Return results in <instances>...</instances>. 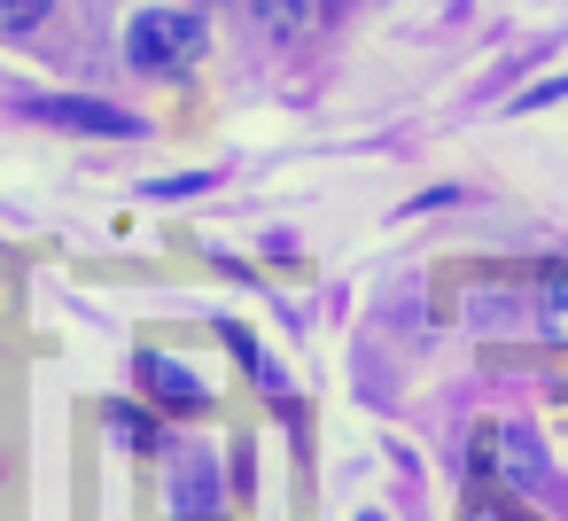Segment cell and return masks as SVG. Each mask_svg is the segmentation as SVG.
Segmentation results:
<instances>
[{
    "label": "cell",
    "mask_w": 568,
    "mask_h": 521,
    "mask_svg": "<svg viewBox=\"0 0 568 521\" xmlns=\"http://www.w3.org/2000/svg\"><path fill=\"white\" fill-rule=\"evenodd\" d=\"M203 48H211V32H203V17H187V9H141V17L125 24V63L149 71V79L195 71Z\"/></svg>",
    "instance_id": "1"
},
{
    "label": "cell",
    "mask_w": 568,
    "mask_h": 521,
    "mask_svg": "<svg viewBox=\"0 0 568 521\" xmlns=\"http://www.w3.org/2000/svg\"><path fill=\"white\" fill-rule=\"evenodd\" d=\"M40 125H63V133H94V141H141V118L118 110V102H87V94H32L24 102Z\"/></svg>",
    "instance_id": "2"
},
{
    "label": "cell",
    "mask_w": 568,
    "mask_h": 521,
    "mask_svg": "<svg viewBox=\"0 0 568 521\" xmlns=\"http://www.w3.org/2000/svg\"><path fill=\"white\" fill-rule=\"evenodd\" d=\"M483 459H490V474H498L514 498H545V451H537V436H529L521 420H498V428L483 436Z\"/></svg>",
    "instance_id": "3"
},
{
    "label": "cell",
    "mask_w": 568,
    "mask_h": 521,
    "mask_svg": "<svg viewBox=\"0 0 568 521\" xmlns=\"http://www.w3.org/2000/svg\"><path fill=\"white\" fill-rule=\"evenodd\" d=\"M343 9H351V0H250V17L265 24V40H312V32H327Z\"/></svg>",
    "instance_id": "4"
},
{
    "label": "cell",
    "mask_w": 568,
    "mask_h": 521,
    "mask_svg": "<svg viewBox=\"0 0 568 521\" xmlns=\"http://www.w3.org/2000/svg\"><path fill=\"white\" fill-rule=\"evenodd\" d=\"M141 389H149L164 412H203V381H195V374H180V366H172V358H156V350L141 358Z\"/></svg>",
    "instance_id": "5"
},
{
    "label": "cell",
    "mask_w": 568,
    "mask_h": 521,
    "mask_svg": "<svg viewBox=\"0 0 568 521\" xmlns=\"http://www.w3.org/2000/svg\"><path fill=\"white\" fill-rule=\"evenodd\" d=\"M537 335L568 343V265H545L537 273Z\"/></svg>",
    "instance_id": "6"
},
{
    "label": "cell",
    "mask_w": 568,
    "mask_h": 521,
    "mask_svg": "<svg viewBox=\"0 0 568 521\" xmlns=\"http://www.w3.org/2000/svg\"><path fill=\"white\" fill-rule=\"evenodd\" d=\"M55 0H0V40H32Z\"/></svg>",
    "instance_id": "7"
},
{
    "label": "cell",
    "mask_w": 568,
    "mask_h": 521,
    "mask_svg": "<svg viewBox=\"0 0 568 521\" xmlns=\"http://www.w3.org/2000/svg\"><path fill=\"white\" fill-rule=\"evenodd\" d=\"M110 436H125L133 451H149V443H156V420H149L141 405H110Z\"/></svg>",
    "instance_id": "8"
},
{
    "label": "cell",
    "mask_w": 568,
    "mask_h": 521,
    "mask_svg": "<svg viewBox=\"0 0 568 521\" xmlns=\"http://www.w3.org/2000/svg\"><path fill=\"white\" fill-rule=\"evenodd\" d=\"M203 187H211L203 172H187V180H156V195H203Z\"/></svg>",
    "instance_id": "9"
},
{
    "label": "cell",
    "mask_w": 568,
    "mask_h": 521,
    "mask_svg": "<svg viewBox=\"0 0 568 521\" xmlns=\"http://www.w3.org/2000/svg\"><path fill=\"white\" fill-rule=\"evenodd\" d=\"M475 521H521V513H514V505H483Z\"/></svg>",
    "instance_id": "10"
},
{
    "label": "cell",
    "mask_w": 568,
    "mask_h": 521,
    "mask_svg": "<svg viewBox=\"0 0 568 521\" xmlns=\"http://www.w3.org/2000/svg\"><path fill=\"white\" fill-rule=\"evenodd\" d=\"M358 521H382V513H358Z\"/></svg>",
    "instance_id": "11"
}]
</instances>
